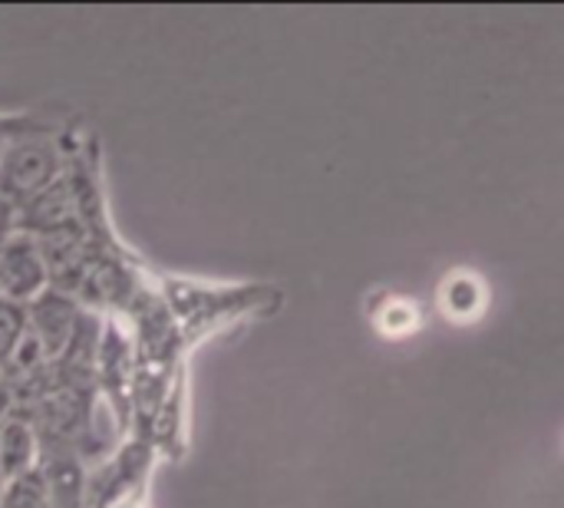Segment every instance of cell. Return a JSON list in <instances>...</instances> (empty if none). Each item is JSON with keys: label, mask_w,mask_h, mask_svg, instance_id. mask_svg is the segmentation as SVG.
Wrapping results in <instances>:
<instances>
[{"label": "cell", "mask_w": 564, "mask_h": 508, "mask_svg": "<svg viewBox=\"0 0 564 508\" xmlns=\"http://www.w3.org/2000/svg\"><path fill=\"white\" fill-rule=\"evenodd\" d=\"M69 165V155L63 142L40 126L10 139L0 149V202H7L13 212L36 198L43 188H50L56 179H63Z\"/></svg>", "instance_id": "obj_1"}, {"label": "cell", "mask_w": 564, "mask_h": 508, "mask_svg": "<svg viewBox=\"0 0 564 508\" xmlns=\"http://www.w3.org/2000/svg\"><path fill=\"white\" fill-rule=\"evenodd\" d=\"M271 304V291L261 288H195L182 281H165V307L175 321V331H185V344L215 331L221 321H238L241 314H251L254 307Z\"/></svg>", "instance_id": "obj_2"}, {"label": "cell", "mask_w": 564, "mask_h": 508, "mask_svg": "<svg viewBox=\"0 0 564 508\" xmlns=\"http://www.w3.org/2000/svg\"><path fill=\"white\" fill-rule=\"evenodd\" d=\"M155 463V446L132 436L106 463H99L86 479V508H145L149 473Z\"/></svg>", "instance_id": "obj_3"}, {"label": "cell", "mask_w": 564, "mask_h": 508, "mask_svg": "<svg viewBox=\"0 0 564 508\" xmlns=\"http://www.w3.org/2000/svg\"><path fill=\"white\" fill-rule=\"evenodd\" d=\"M23 307H26V334L40 344V350L50 364L59 360L66 344L73 341L79 317H83V304L66 291L46 288Z\"/></svg>", "instance_id": "obj_4"}, {"label": "cell", "mask_w": 564, "mask_h": 508, "mask_svg": "<svg viewBox=\"0 0 564 508\" xmlns=\"http://www.w3.org/2000/svg\"><path fill=\"white\" fill-rule=\"evenodd\" d=\"M36 473L46 489L50 508H86V479L89 466L76 456L73 446L56 440H40Z\"/></svg>", "instance_id": "obj_5"}, {"label": "cell", "mask_w": 564, "mask_h": 508, "mask_svg": "<svg viewBox=\"0 0 564 508\" xmlns=\"http://www.w3.org/2000/svg\"><path fill=\"white\" fill-rule=\"evenodd\" d=\"M46 288H50V278H46L33 235L13 231L0 248V294L7 301L30 304Z\"/></svg>", "instance_id": "obj_6"}, {"label": "cell", "mask_w": 564, "mask_h": 508, "mask_svg": "<svg viewBox=\"0 0 564 508\" xmlns=\"http://www.w3.org/2000/svg\"><path fill=\"white\" fill-rule=\"evenodd\" d=\"M36 453H40L36 430L20 413H10L0 423V479L10 483L23 473L36 469Z\"/></svg>", "instance_id": "obj_7"}, {"label": "cell", "mask_w": 564, "mask_h": 508, "mask_svg": "<svg viewBox=\"0 0 564 508\" xmlns=\"http://www.w3.org/2000/svg\"><path fill=\"white\" fill-rule=\"evenodd\" d=\"M0 508H50L46 506V489L36 469L3 483L0 489Z\"/></svg>", "instance_id": "obj_8"}, {"label": "cell", "mask_w": 564, "mask_h": 508, "mask_svg": "<svg viewBox=\"0 0 564 508\" xmlns=\"http://www.w3.org/2000/svg\"><path fill=\"white\" fill-rule=\"evenodd\" d=\"M26 334V307L0 294V367L13 357Z\"/></svg>", "instance_id": "obj_9"}, {"label": "cell", "mask_w": 564, "mask_h": 508, "mask_svg": "<svg viewBox=\"0 0 564 508\" xmlns=\"http://www.w3.org/2000/svg\"><path fill=\"white\" fill-rule=\"evenodd\" d=\"M10 235H13V208L7 202H0V248Z\"/></svg>", "instance_id": "obj_10"}, {"label": "cell", "mask_w": 564, "mask_h": 508, "mask_svg": "<svg viewBox=\"0 0 564 508\" xmlns=\"http://www.w3.org/2000/svg\"><path fill=\"white\" fill-rule=\"evenodd\" d=\"M10 410H13V397H10V387H7L3 377H0V423L10 417Z\"/></svg>", "instance_id": "obj_11"}, {"label": "cell", "mask_w": 564, "mask_h": 508, "mask_svg": "<svg viewBox=\"0 0 564 508\" xmlns=\"http://www.w3.org/2000/svg\"><path fill=\"white\" fill-rule=\"evenodd\" d=\"M0 489H3V479H0Z\"/></svg>", "instance_id": "obj_12"}]
</instances>
